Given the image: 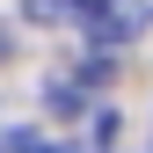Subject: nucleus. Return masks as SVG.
I'll return each mask as SVG.
<instances>
[{
    "instance_id": "f257e3e1",
    "label": "nucleus",
    "mask_w": 153,
    "mask_h": 153,
    "mask_svg": "<svg viewBox=\"0 0 153 153\" xmlns=\"http://www.w3.org/2000/svg\"><path fill=\"white\" fill-rule=\"evenodd\" d=\"M146 22H153V7H146V0H73V29H80L88 44H102V51L139 44Z\"/></svg>"
},
{
    "instance_id": "20e7f679",
    "label": "nucleus",
    "mask_w": 153,
    "mask_h": 153,
    "mask_svg": "<svg viewBox=\"0 0 153 153\" xmlns=\"http://www.w3.org/2000/svg\"><path fill=\"white\" fill-rule=\"evenodd\" d=\"M0 59H7V36H0Z\"/></svg>"
},
{
    "instance_id": "7ed1b4c3",
    "label": "nucleus",
    "mask_w": 153,
    "mask_h": 153,
    "mask_svg": "<svg viewBox=\"0 0 153 153\" xmlns=\"http://www.w3.org/2000/svg\"><path fill=\"white\" fill-rule=\"evenodd\" d=\"M22 15L44 22V29H59V22H73V0H22Z\"/></svg>"
},
{
    "instance_id": "f03ea898",
    "label": "nucleus",
    "mask_w": 153,
    "mask_h": 153,
    "mask_svg": "<svg viewBox=\"0 0 153 153\" xmlns=\"http://www.w3.org/2000/svg\"><path fill=\"white\" fill-rule=\"evenodd\" d=\"M0 153H80V146H59V139H44V131H7Z\"/></svg>"
}]
</instances>
